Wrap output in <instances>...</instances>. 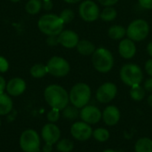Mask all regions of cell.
I'll list each match as a JSON object with an SVG mask.
<instances>
[{"label": "cell", "instance_id": "cell-35", "mask_svg": "<svg viewBox=\"0 0 152 152\" xmlns=\"http://www.w3.org/2000/svg\"><path fill=\"white\" fill-rule=\"evenodd\" d=\"M98 1L100 2L101 4L104 6H112L118 2V0H98Z\"/></svg>", "mask_w": 152, "mask_h": 152}, {"label": "cell", "instance_id": "cell-22", "mask_svg": "<svg viewBox=\"0 0 152 152\" xmlns=\"http://www.w3.org/2000/svg\"><path fill=\"white\" fill-rule=\"evenodd\" d=\"M29 73H30L31 77H34V78H42L46 74H48V69H47L46 65L37 63V64L33 65L30 68Z\"/></svg>", "mask_w": 152, "mask_h": 152}, {"label": "cell", "instance_id": "cell-14", "mask_svg": "<svg viewBox=\"0 0 152 152\" xmlns=\"http://www.w3.org/2000/svg\"><path fill=\"white\" fill-rule=\"evenodd\" d=\"M27 88V84L24 79L20 77L11 78L6 84V94L10 96L17 97L21 95Z\"/></svg>", "mask_w": 152, "mask_h": 152}, {"label": "cell", "instance_id": "cell-25", "mask_svg": "<svg viewBox=\"0 0 152 152\" xmlns=\"http://www.w3.org/2000/svg\"><path fill=\"white\" fill-rule=\"evenodd\" d=\"M130 96H131V98L133 100H134L136 102H141L145 97V89H144V87L141 86L140 85L131 86Z\"/></svg>", "mask_w": 152, "mask_h": 152}, {"label": "cell", "instance_id": "cell-40", "mask_svg": "<svg viewBox=\"0 0 152 152\" xmlns=\"http://www.w3.org/2000/svg\"><path fill=\"white\" fill-rule=\"evenodd\" d=\"M147 51H148V53L150 54V56L152 57V41L149 43V45H147Z\"/></svg>", "mask_w": 152, "mask_h": 152}, {"label": "cell", "instance_id": "cell-38", "mask_svg": "<svg viewBox=\"0 0 152 152\" xmlns=\"http://www.w3.org/2000/svg\"><path fill=\"white\" fill-rule=\"evenodd\" d=\"M6 84L7 83H6L5 79L2 76H0V94L4 93V91L6 89Z\"/></svg>", "mask_w": 152, "mask_h": 152}, {"label": "cell", "instance_id": "cell-33", "mask_svg": "<svg viewBox=\"0 0 152 152\" xmlns=\"http://www.w3.org/2000/svg\"><path fill=\"white\" fill-rule=\"evenodd\" d=\"M140 5L147 10H152V0H138Z\"/></svg>", "mask_w": 152, "mask_h": 152}, {"label": "cell", "instance_id": "cell-30", "mask_svg": "<svg viewBox=\"0 0 152 152\" xmlns=\"http://www.w3.org/2000/svg\"><path fill=\"white\" fill-rule=\"evenodd\" d=\"M60 111L57 109H51L46 114V118L49 123H53L55 124L59 119H60Z\"/></svg>", "mask_w": 152, "mask_h": 152}, {"label": "cell", "instance_id": "cell-20", "mask_svg": "<svg viewBox=\"0 0 152 152\" xmlns=\"http://www.w3.org/2000/svg\"><path fill=\"white\" fill-rule=\"evenodd\" d=\"M126 34V29L121 25H113L109 28L108 35L111 39L119 40L122 39Z\"/></svg>", "mask_w": 152, "mask_h": 152}, {"label": "cell", "instance_id": "cell-13", "mask_svg": "<svg viewBox=\"0 0 152 152\" xmlns=\"http://www.w3.org/2000/svg\"><path fill=\"white\" fill-rule=\"evenodd\" d=\"M79 116L82 121L87 124H96L102 118V113L99 108L93 105H86L81 109Z\"/></svg>", "mask_w": 152, "mask_h": 152}, {"label": "cell", "instance_id": "cell-8", "mask_svg": "<svg viewBox=\"0 0 152 152\" xmlns=\"http://www.w3.org/2000/svg\"><path fill=\"white\" fill-rule=\"evenodd\" d=\"M48 73L56 77H62L69 74L70 66L68 61L60 56H53L46 64Z\"/></svg>", "mask_w": 152, "mask_h": 152}, {"label": "cell", "instance_id": "cell-19", "mask_svg": "<svg viewBox=\"0 0 152 152\" xmlns=\"http://www.w3.org/2000/svg\"><path fill=\"white\" fill-rule=\"evenodd\" d=\"M77 52L82 54V55H91L94 53L95 49V45L88 40H79L77 45L76 46Z\"/></svg>", "mask_w": 152, "mask_h": 152}, {"label": "cell", "instance_id": "cell-7", "mask_svg": "<svg viewBox=\"0 0 152 152\" xmlns=\"http://www.w3.org/2000/svg\"><path fill=\"white\" fill-rule=\"evenodd\" d=\"M150 32V26L145 20L137 19L133 20L126 28L128 38L133 41L140 42L144 40Z\"/></svg>", "mask_w": 152, "mask_h": 152}, {"label": "cell", "instance_id": "cell-18", "mask_svg": "<svg viewBox=\"0 0 152 152\" xmlns=\"http://www.w3.org/2000/svg\"><path fill=\"white\" fill-rule=\"evenodd\" d=\"M13 102L11 96L5 93L0 94V116H6L12 112Z\"/></svg>", "mask_w": 152, "mask_h": 152}, {"label": "cell", "instance_id": "cell-36", "mask_svg": "<svg viewBox=\"0 0 152 152\" xmlns=\"http://www.w3.org/2000/svg\"><path fill=\"white\" fill-rule=\"evenodd\" d=\"M145 70L152 77V59H150L145 63Z\"/></svg>", "mask_w": 152, "mask_h": 152}, {"label": "cell", "instance_id": "cell-43", "mask_svg": "<svg viewBox=\"0 0 152 152\" xmlns=\"http://www.w3.org/2000/svg\"><path fill=\"white\" fill-rule=\"evenodd\" d=\"M103 152H118V151H114V150H106V151H104Z\"/></svg>", "mask_w": 152, "mask_h": 152}, {"label": "cell", "instance_id": "cell-39", "mask_svg": "<svg viewBox=\"0 0 152 152\" xmlns=\"http://www.w3.org/2000/svg\"><path fill=\"white\" fill-rule=\"evenodd\" d=\"M53 151V145H50V144H47V143H45L43 148H42V151L43 152H52Z\"/></svg>", "mask_w": 152, "mask_h": 152}, {"label": "cell", "instance_id": "cell-34", "mask_svg": "<svg viewBox=\"0 0 152 152\" xmlns=\"http://www.w3.org/2000/svg\"><path fill=\"white\" fill-rule=\"evenodd\" d=\"M53 7V4L52 0H43L42 2V8L45 11H50Z\"/></svg>", "mask_w": 152, "mask_h": 152}, {"label": "cell", "instance_id": "cell-16", "mask_svg": "<svg viewBox=\"0 0 152 152\" xmlns=\"http://www.w3.org/2000/svg\"><path fill=\"white\" fill-rule=\"evenodd\" d=\"M118 52L124 59H132L136 53V45L134 41L130 38L121 40L118 45Z\"/></svg>", "mask_w": 152, "mask_h": 152}, {"label": "cell", "instance_id": "cell-21", "mask_svg": "<svg viewBox=\"0 0 152 152\" xmlns=\"http://www.w3.org/2000/svg\"><path fill=\"white\" fill-rule=\"evenodd\" d=\"M135 152H152V140L148 137L139 139L134 147Z\"/></svg>", "mask_w": 152, "mask_h": 152}, {"label": "cell", "instance_id": "cell-17", "mask_svg": "<svg viewBox=\"0 0 152 152\" xmlns=\"http://www.w3.org/2000/svg\"><path fill=\"white\" fill-rule=\"evenodd\" d=\"M102 119L104 123L109 126H113L117 125L120 119L119 110L113 105L106 107L102 112Z\"/></svg>", "mask_w": 152, "mask_h": 152}, {"label": "cell", "instance_id": "cell-29", "mask_svg": "<svg viewBox=\"0 0 152 152\" xmlns=\"http://www.w3.org/2000/svg\"><path fill=\"white\" fill-rule=\"evenodd\" d=\"M60 18L61 19V20L63 21L64 24L69 23L73 20V19L75 18V14L74 12L71 9H64L63 11H61V12L60 13Z\"/></svg>", "mask_w": 152, "mask_h": 152}, {"label": "cell", "instance_id": "cell-23", "mask_svg": "<svg viewBox=\"0 0 152 152\" xmlns=\"http://www.w3.org/2000/svg\"><path fill=\"white\" fill-rule=\"evenodd\" d=\"M41 9H42L41 0H28L25 5L26 12L30 15H35L38 13Z\"/></svg>", "mask_w": 152, "mask_h": 152}, {"label": "cell", "instance_id": "cell-2", "mask_svg": "<svg viewBox=\"0 0 152 152\" xmlns=\"http://www.w3.org/2000/svg\"><path fill=\"white\" fill-rule=\"evenodd\" d=\"M37 27L45 35L58 36L63 30L64 23L60 16L53 13H48L39 18Z\"/></svg>", "mask_w": 152, "mask_h": 152}, {"label": "cell", "instance_id": "cell-1", "mask_svg": "<svg viewBox=\"0 0 152 152\" xmlns=\"http://www.w3.org/2000/svg\"><path fill=\"white\" fill-rule=\"evenodd\" d=\"M44 97L46 103L52 109L62 110L69 105V96L65 88L59 85H50L44 91Z\"/></svg>", "mask_w": 152, "mask_h": 152}, {"label": "cell", "instance_id": "cell-31", "mask_svg": "<svg viewBox=\"0 0 152 152\" xmlns=\"http://www.w3.org/2000/svg\"><path fill=\"white\" fill-rule=\"evenodd\" d=\"M9 69V62L4 57L0 56V72L5 73Z\"/></svg>", "mask_w": 152, "mask_h": 152}, {"label": "cell", "instance_id": "cell-28", "mask_svg": "<svg viewBox=\"0 0 152 152\" xmlns=\"http://www.w3.org/2000/svg\"><path fill=\"white\" fill-rule=\"evenodd\" d=\"M93 136L100 142H104L110 139V132L105 128H97L93 131Z\"/></svg>", "mask_w": 152, "mask_h": 152}, {"label": "cell", "instance_id": "cell-41", "mask_svg": "<svg viewBox=\"0 0 152 152\" xmlns=\"http://www.w3.org/2000/svg\"><path fill=\"white\" fill-rule=\"evenodd\" d=\"M64 2L68 3V4H76V3H78L80 2L81 0H63Z\"/></svg>", "mask_w": 152, "mask_h": 152}, {"label": "cell", "instance_id": "cell-10", "mask_svg": "<svg viewBox=\"0 0 152 152\" xmlns=\"http://www.w3.org/2000/svg\"><path fill=\"white\" fill-rule=\"evenodd\" d=\"M70 134L72 137L77 141H87L93 135V129L89 124L84 121L75 122L70 127Z\"/></svg>", "mask_w": 152, "mask_h": 152}, {"label": "cell", "instance_id": "cell-3", "mask_svg": "<svg viewBox=\"0 0 152 152\" xmlns=\"http://www.w3.org/2000/svg\"><path fill=\"white\" fill-rule=\"evenodd\" d=\"M91 88L86 83H77L72 86L69 94L70 103L77 109L87 105L91 99Z\"/></svg>", "mask_w": 152, "mask_h": 152}, {"label": "cell", "instance_id": "cell-37", "mask_svg": "<svg viewBox=\"0 0 152 152\" xmlns=\"http://www.w3.org/2000/svg\"><path fill=\"white\" fill-rule=\"evenodd\" d=\"M144 89L147 92L152 93V77L148 78L144 83Z\"/></svg>", "mask_w": 152, "mask_h": 152}, {"label": "cell", "instance_id": "cell-42", "mask_svg": "<svg viewBox=\"0 0 152 152\" xmlns=\"http://www.w3.org/2000/svg\"><path fill=\"white\" fill-rule=\"evenodd\" d=\"M147 101H148V104L152 108V94H151V95L148 97V100H147Z\"/></svg>", "mask_w": 152, "mask_h": 152}, {"label": "cell", "instance_id": "cell-12", "mask_svg": "<svg viewBox=\"0 0 152 152\" xmlns=\"http://www.w3.org/2000/svg\"><path fill=\"white\" fill-rule=\"evenodd\" d=\"M117 93V86L111 82H107L98 88L96 92V99L102 103H108L116 97Z\"/></svg>", "mask_w": 152, "mask_h": 152}, {"label": "cell", "instance_id": "cell-32", "mask_svg": "<svg viewBox=\"0 0 152 152\" xmlns=\"http://www.w3.org/2000/svg\"><path fill=\"white\" fill-rule=\"evenodd\" d=\"M46 44L50 46H55L59 45L58 36H48V37L46 38Z\"/></svg>", "mask_w": 152, "mask_h": 152}, {"label": "cell", "instance_id": "cell-27", "mask_svg": "<svg viewBox=\"0 0 152 152\" xmlns=\"http://www.w3.org/2000/svg\"><path fill=\"white\" fill-rule=\"evenodd\" d=\"M56 149L60 152H70L74 149V143L69 139H61L56 143Z\"/></svg>", "mask_w": 152, "mask_h": 152}, {"label": "cell", "instance_id": "cell-5", "mask_svg": "<svg viewBox=\"0 0 152 152\" xmlns=\"http://www.w3.org/2000/svg\"><path fill=\"white\" fill-rule=\"evenodd\" d=\"M19 145L23 152H40L41 136L34 129H26L20 134Z\"/></svg>", "mask_w": 152, "mask_h": 152}, {"label": "cell", "instance_id": "cell-26", "mask_svg": "<svg viewBox=\"0 0 152 152\" xmlns=\"http://www.w3.org/2000/svg\"><path fill=\"white\" fill-rule=\"evenodd\" d=\"M79 111L78 109L76 108L75 106H67L66 108H64L62 110V116L64 118L68 119V120H75L78 118L79 116Z\"/></svg>", "mask_w": 152, "mask_h": 152}, {"label": "cell", "instance_id": "cell-4", "mask_svg": "<svg viewBox=\"0 0 152 152\" xmlns=\"http://www.w3.org/2000/svg\"><path fill=\"white\" fill-rule=\"evenodd\" d=\"M92 62L97 71L101 73H107L113 68L114 58L108 49L100 47L92 54Z\"/></svg>", "mask_w": 152, "mask_h": 152}, {"label": "cell", "instance_id": "cell-24", "mask_svg": "<svg viewBox=\"0 0 152 152\" xmlns=\"http://www.w3.org/2000/svg\"><path fill=\"white\" fill-rule=\"evenodd\" d=\"M117 15H118V12L114 7L106 6L100 13V18L104 21H111L117 18Z\"/></svg>", "mask_w": 152, "mask_h": 152}, {"label": "cell", "instance_id": "cell-44", "mask_svg": "<svg viewBox=\"0 0 152 152\" xmlns=\"http://www.w3.org/2000/svg\"><path fill=\"white\" fill-rule=\"evenodd\" d=\"M11 2H12V3H18V2H20V0H10Z\"/></svg>", "mask_w": 152, "mask_h": 152}, {"label": "cell", "instance_id": "cell-9", "mask_svg": "<svg viewBox=\"0 0 152 152\" xmlns=\"http://www.w3.org/2000/svg\"><path fill=\"white\" fill-rule=\"evenodd\" d=\"M78 12L80 17L87 22L94 21L100 17L101 13L99 6L93 0L83 1L79 5Z\"/></svg>", "mask_w": 152, "mask_h": 152}, {"label": "cell", "instance_id": "cell-45", "mask_svg": "<svg viewBox=\"0 0 152 152\" xmlns=\"http://www.w3.org/2000/svg\"><path fill=\"white\" fill-rule=\"evenodd\" d=\"M1 125H2V121H1V118H0V126H1Z\"/></svg>", "mask_w": 152, "mask_h": 152}, {"label": "cell", "instance_id": "cell-11", "mask_svg": "<svg viewBox=\"0 0 152 152\" xmlns=\"http://www.w3.org/2000/svg\"><path fill=\"white\" fill-rule=\"evenodd\" d=\"M40 136L45 143L53 145L56 144L61 138V130L55 124L47 123L42 127Z\"/></svg>", "mask_w": 152, "mask_h": 152}, {"label": "cell", "instance_id": "cell-15", "mask_svg": "<svg viewBox=\"0 0 152 152\" xmlns=\"http://www.w3.org/2000/svg\"><path fill=\"white\" fill-rule=\"evenodd\" d=\"M58 41L59 44L61 45L63 47L70 49L77 45L79 42V37L75 31L66 29V30H62L58 35Z\"/></svg>", "mask_w": 152, "mask_h": 152}, {"label": "cell", "instance_id": "cell-6", "mask_svg": "<svg viewBox=\"0 0 152 152\" xmlns=\"http://www.w3.org/2000/svg\"><path fill=\"white\" fill-rule=\"evenodd\" d=\"M120 78L126 86H134L141 85L143 79V73L138 65L127 63L120 69Z\"/></svg>", "mask_w": 152, "mask_h": 152}]
</instances>
